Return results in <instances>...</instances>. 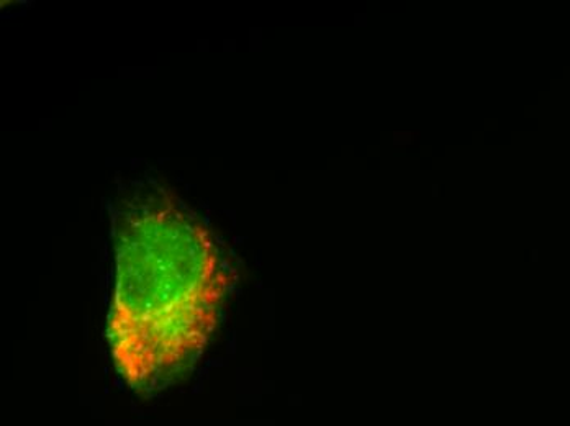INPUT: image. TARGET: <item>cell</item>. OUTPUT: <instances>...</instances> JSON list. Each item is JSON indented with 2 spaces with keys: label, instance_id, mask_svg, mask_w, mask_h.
I'll return each instance as SVG.
<instances>
[{
  "label": "cell",
  "instance_id": "1",
  "mask_svg": "<svg viewBox=\"0 0 570 426\" xmlns=\"http://www.w3.org/2000/svg\"><path fill=\"white\" fill-rule=\"evenodd\" d=\"M115 367L138 393L189 369L207 348L232 284L212 228L173 190L140 184L114 209Z\"/></svg>",
  "mask_w": 570,
  "mask_h": 426
}]
</instances>
